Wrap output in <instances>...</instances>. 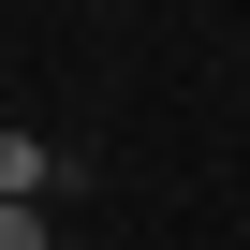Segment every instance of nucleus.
I'll return each instance as SVG.
<instances>
[{
	"label": "nucleus",
	"mask_w": 250,
	"mask_h": 250,
	"mask_svg": "<svg viewBox=\"0 0 250 250\" xmlns=\"http://www.w3.org/2000/svg\"><path fill=\"white\" fill-rule=\"evenodd\" d=\"M44 191H59V147L44 133H0V206H44Z\"/></svg>",
	"instance_id": "f257e3e1"
},
{
	"label": "nucleus",
	"mask_w": 250,
	"mask_h": 250,
	"mask_svg": "<svg viewBox=\"0 0 250 250\" xmlns=\"http://www.w3.org/2000/svg\"><path fill=\"white\" fill-rule=\"evenodd\" d=\"M0 250H59V221L44 206H0Z\"/></svg>",
	"instance_id": "f03ea898"
}]
</instances>
